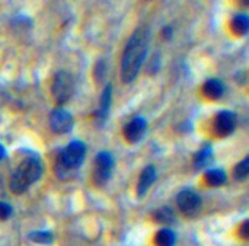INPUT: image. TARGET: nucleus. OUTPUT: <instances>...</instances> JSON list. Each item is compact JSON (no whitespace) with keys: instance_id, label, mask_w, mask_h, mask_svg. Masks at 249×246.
Wrapping results in <instances>:
<instances>
[{"instance_id":"obj_1","label":"nucleus","mask_w":249,"mask_h":246,"mask_svg":"<svg viewBox=\"0 0 249 246\" xmlns=\"http://www.w3.org/2000/svg\"><path fill=\"white\" fill-rule=\"evenodd\" d=\"M150 42V31L147 26H139L125 44L121 57V80L128 85L136 80L146 60Z\"/></svg>"},{"instance_id":"obj_2","label":"nucleus","mask_w":249,"mask_h":246,"mask_svg":"<svg viewBox=\"0 0 249 246\" xmlns=\"http://www.w3.org/2000/svg\"><path fill=\"white\" fill-rule=\"evenodd\" d=\"M44 168L39 158L32 156L20 162V165L13 171L9 179V188L13 194H23L32 184H35L42 176Z\"/></svg>"},{"instance_id":"obj_3","label":"nucleus","mask_w":249,"mask_h":246,"mask_svg":"<svg viewBox=\"0 0 249 246\" xmlns=\"http://www.w3.org/2000/svg\"><path fill=\"white\" fill-rule=\"evenodd\" d=\"M86 156V144L80 140L70 141L57 158V172L61 176L63 171H76L82 166Z\"/></svg>"},{"instance_id":"obj_4","label":"nucleus","mask_w":249,"mask_h":246,"mask_svg":"<svg viewBox=\"0 0 249 246\" xmlns=\"http://www.w3.org/2000/svg\"><path fill=\"white\" fill-rule=\"evenodd\" d=\"M74 92V79L69 71H58L55 73L51 85V93L54 101L58 105L66 104Z\"/></svg>"},{"instance_id":"obj_5","label":"nucleus","mask_w":249,"mask_h":246,"mask_svg":"<svg viewBox=\"0 0 249 246\" xmlns=\"http://www.w3.org/2000/svg\"><path fill=\"white\" fill-rule=\"evenodd\" d=\"M114 165V156L109 152H99L95 156L93 181L96 185H105L109 181Z\"/></svg>"},{"instance_id":"obj_6","label":"nucleus","mask_w":249,"mask_h":246,"mask_svg":"<svg viewBox=\"0 0 249 246\" xmlns=\"http://www.w3.org/2000/svg\"><path fill=\"white\" fill-rule=\"evenodd\" d=\"M177 204H178V209L179 211L187 216V217H194L198 211H200V207H201V198L200 195L193 191V190H182L179 194H178V198H177Z\"/></svg>"},{"instance_id":"obj_7","label":"nucleus","mask_w":249,"mask_h":246,"mask_svg":"<svg viewBox=\"0 0 249 246\" xmlns=\"http://www.w3.org/2000/svg\"><path fill=\"white\" fill-rule=\"evenodd\" d=\"M74 120L64 108H55L50 114V128L55 134H67L71 131Z\"/></svg>"},{"instance_id":"obj_8","label":"nucleus","mask_w":249,"mask_h":246,"mask_svg":"<svg viewBox=\"0 0 249 246\" xmlns=\"http://www.w3.org/2000/svg\"><path fill=\"white\" fill-rule=\"evenodd\" d=\"M238 124V117L235 112L232 111H220L216 114L214 121H213V128H214V134L219 137H228L231 136Z\"/></svg>"},{"instance_id":"obj_9","label":"nucleus","mask_w":249,"mask_h":246,"mask_svg":"<svg viewBox=\"0 0 249 246\" xmlns=\"http://www.w3.org/2000/svg\"><path fill=\"white\" fill-rule=\"evenodd\" d=\"M146 128H147V121L143 117H134L124 127L123 134H124L125 141L130 144H136L142 141L143 136L146 134Z\"/></svg>"},{"instance_id":"obj_10","label":"nucleus","mask_w":249,"mask_h":246,"mask_svg":"<svg viewBox=\"0 0 249 246\" xmlns=\"http://www.w3.org/2000/svg\"><path fill=\"white\" fill-rule=\"evenodd\" d=\"M111 99H112V85L108 83L104 88V92L101 95V101H99V106L95 112V117L98 120L99 124H104L108 118L109 114V108H111Z\"/></svg>"},{"instance_id":"obj_11","label":"nucleus","mask_w":249,"mask_h":246,"mask_svg":"<svg viewBox=\"0 0 249 246\" xmlns=\"http://www.w3.org/2000/svg\"><path fill=\"white\" fill-rule=\"evenodd\" d=\"M156 181V169L155 166L149 165L143 169L140 178H139V184H137V195L142 198L147 194L149 188L153 185V182Z\"/></svg>"},{"instance_id":"obj_12","label":"nucleus","mask_w":249,"mask_h":246,"mask_svg":"<svg viewBox=\"0 0 249 246\" xmlns=\"http://www.w3.org/2000/svg\"><path fill=\"white\" fill-rule=\"evenodd\" d=\"M203 93L206 98H209L212 101L220 99L225 93V85L219 79H209L203 85Z\"/></svg>"},{"instance_id":"obj_13","label":"nucleus","mask_w":249,"mask_h":246,"mask_svg":"<svg viewBox=\"0 0 249 246\" xmlns=\"http://www.w3.org/2000/svg\"><path fill=\"white\" fill-rule=\"evenodd\" d=\"M212 159H213V149H212V144H206V146H203L197 153H196V156H194V168L197 169V171H200V169H203V168H206L210 162H212Z\"/></svg>"},{"instance_id":"obj_14","label":"nucleus","mask_w":249,"mask_h":246,"mask_svg":"<svg viewBox=\"0 0 249 246\" xmlns=\"http://www.w3.org/2000/svg\"><path fill=\"white\" fill-rule=\"evenodd\" d=\"M231 29L235 35H239V36H245L248 34L249 29V18L247 15L241 13V15H236L232 22H231Z\"/></svg>"},{"instance_id":"obj_15","label":"nucleus","mask_w":249,"mask_h":246,"mask_svg":"<svg viewBox=\"0 0 249 246\" xmlns=\"http://www.w3.org/2000/svg\"><path fill=\"white\" fill-rule=\"evenodd\" d=\"M226 179L228 178L223 169H210L204 174V181L209 187H222Z\"/></svg>"},{"instance_id":"obj_16","label":"nucleus","mask_w":249,"mask_h":246,"mask_svg":"<svg viewBox=\"0 0 249 246\" xmlns=\"http://www.w3.org/2000/svg\"><path fill=\"white\" fill-rule=\"evenodd\" d=\"M177 242V235L171 229H160L155 235V245L156 246H174Z\"/></svg>"},{"instance_id":"obj_17","label":"nucleus","mask_w":249,"mask_h":246,"mask_svg":"<svg viewBox=\"0 0 249 246\" xmlns=\"http://www.w3.org/2000/svg\"><path fill=\"white\" fill-rule=\"evenodd\" d=\"M153 219L160 225H172L175 222V213L171 207H160L153 213Z\"/></svg>"},{"instance_id":"obj_18","label":"nucleus","mask_w":249,"mask_h":246,"mask_svg":"<svg viewBox=\"0 0 249 246\" xmlns=\"http://www.w3.org/2000/svg\"><path fill=\"white\" fill-rule=\"evenodd\" d=\"M249 175V156H247L242 162H239L233 169V176L236 181H245Z\"/></svg>"},{"instance_id":"obj_19","label":"nucleus","mask_w":249,"mask_h":246,"mask_svg":"<svg viewBox=\"0 0 249 246\" xmlns=\"http://www.w3.org/2000/svg\"><path fill=\"white\" fill-rule=\"evenodd\" d=\"M31 241L36 242V244H42V245H51L53 244V235L50 232H45V230H36V232H32L29 233L28 236Z\"/></svg>"},{"instance_id":"obj_20","label":"nucleus","mask_w":249,"mask_h":246,"mask_svg":"<svg viewBox=\"0 0 249 246\" xmlns=\"http://www.w3.org/2000/svg\"><path fill=\"white\" fill-rule=\"evenodd\" d=\"M13 213V209L10 204L4 203V201H0V220H7Z\"/></svg>"},{"instance_id":"obj_21","label":"nucleus","mask_w":249,"mask_h":246,"mask_svg":"<svg viewBox=\"0 0 249 246\" xmlns=\"http://www.w3.org/2000/svg\"><path fill=\"white\" fill-rule=\"evenodd\" d=\"M239 235H241V238H242V239H248L249 238V222L248 220H245V222L241 225V228H239Z\"/></svg>"},{"instance_id":"obj_22","label":"nucleus","mask_w":249,"mask_h":246,"mask_svg":"<svg viewBox=\"0 0 249 246\" xmlns=\"http://www.w3.org/2000/svg\"><path fill=\"white\" fill-rule=\"evenodd\" d=\"M162 32H163V36H165L166 39H169V38L172 36V26H165Z\"/></svg>"},{"instance_id":"obj_23","label":"nucleus","mask_w":249,"mask_h":246,"mask_svg":"<svg viewBox=\"0 0 249 246\" xmlns=\"http://www.w3.org/2000/svg\"><path fill=\"white\" fill-rule=\"evenodd\" d=\"M6 156V147L0 143V160Z\"/></svg>"}]
</instances>
